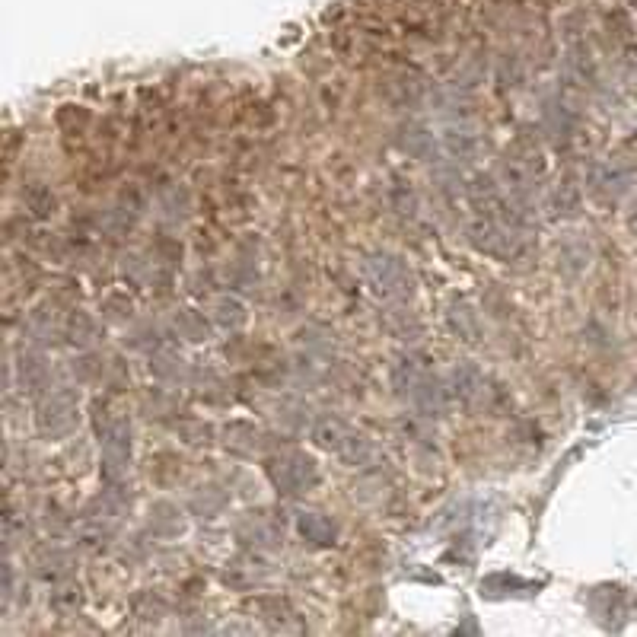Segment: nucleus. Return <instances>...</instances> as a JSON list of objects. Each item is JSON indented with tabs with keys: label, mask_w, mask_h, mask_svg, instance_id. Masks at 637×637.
Here are the masks:
<instances>
[{
	"label": "nucleus",
	"mask_w": 637,
	"mask_h": 637,
	"mask_svg": "<svg viewBox=\"0 0 637 637\" xmlns=\"http://www.w3.org/2000/svg\"><path fill=\"white\" fill-rule=\"evenodd\" d=\"M364 281L373 290V297L386 303H402L415 294V274L392 252H370L364 258Z\"/></svg>",
	"instance_id": "nucleus-1"
},
{
	"label": "nucleus",
	"mask_w": 637,
	"mask_h": 637,
	"mask_svg": "<svg viewBox=\"0 0 637 637\" xmlns=\"http://www.w3.org/2000/svg\"><path fill=\"white\" fill-rule=\"evenodd\" d=\"M309 437L325 453H335L344 466H364L370 459V443L344 424L338 415H319L313 421V430H309Z\"/></svg>",
	"instance_id": "nucleus-2"
},
{
	"label": "nucleus",
	"mask_w": 637,
	"mask_h": 637,
	"mask_svg": "<svg viewBox=\"0 0 637 637\" xmlns=\"http://www.w3.org/2000/svg\"><path fill=\"white\" fill-rule=\"evenodd\" d=\"M637 179V169L622 160V157H609V160H596L590 163L587 176H583V188L599 201V204H618Z\"/></svg>",
	"instance_id": "nucleus-3"
},
{
	"label": "nucleus",
	"mask_w": 637,
	"mask_h": 637,
	"mask_svg": "<svg viewBox=\"0 0 637 637\" xmlns=\"http://www.w3.org/2000/svg\"><path fill=\"white\" fill-rule=\"evenodd\" d=\"M268 475L274 481V488L287 497H300L309 488H316L319 481V466L316 459L303 450H284L268 462Z\"/></svg>",
	"instance_id": "nucleus-4"
},
{
	"label": "nucleus",
	"mask_w": 637,
	"mask_h": 637,
	"mask_svg": "<svg viewBox=\"0 0 637 637\" xmlns=\"http://www.w3.org/2000/svg\"><path fill=\"white\" fill-rule=\"evenodd\" d=\"M80 424V408L77 395L71 389L48 392L36 408V430L45 440H64L67 434H74Z\"/></svg>",
	"instance_id": "nucleus-5"
},
{
	"label": "nucleus",
	"mask_w": 637,
	"mask_h": 637,
	"mask_svg": "<svg viewBox=\"0 0 637 637\" xmlns=\"http://www.w3.org/2000/svg\"><path fill=\"white\" fill-rule=\"evenodd\" d=\"M466 236H469V243L485 255H494V258L520 255V230L497 217H488V214L475 217L466 227Z\"/></svg>",
	"instance_id": "nucleus-6"
},
{
	"label": "nucleus",
	"mask_w": 637,
	"mask_h": 637,
	"mask_svg": "<svg viewBox=\"0 0 637 637\" xmlns=\"http://www.w3.org/2000/svg\"><path fill=\"white\" fill-rule=\"evenodd\" d=\"M99 440H102V475H106V481L125 478L131 459V424L125 418H115L99 434Z\"/></svg>",
	"instance_id": "nucleus-7"
},
{
	"label": "nucleus",
	"mask_w": 637,
	"mask_h": 637,
	"mask_svg": "<svg viewBox=\"0 0 637 637\" xmlns=\"http://www.w3.org/2000/svg\"><path fill=\"white\" fill-rule=\"evenodd\" d=\"M395 147L415 160H437L443 144L424 122H402L399 131H395Z\"/></svg>",
	"instance_id": "nucleus-8"
},
{
	"label": "nucleus",
	"mask_w": 637,
	"mask_h": 637,
	"mask_svg": "<svg viewBox=\"0 0 637 637\" xmlns=\"http://www.w3.org/2000/svg\"><path fill=\"white\" fill-rule=\"evenodd\" d=\"M542 115H545V131L552 134L555 144H571L574 141L577 125H580V115H577V109L564 96H552V99H548Z\"/></svg>",
	"instance_id": "nucleus-9"
},
{
	"label": "nucleus",
	"mask_w": 637,
	"mask_h": 637,
	"mask_svg": "<svg viewBox=\"0 0 637 637\" xmlns=\"http://www.w3.org/2000/svg\"><path fill=\"white\" fill-rule=\"evenodd\" d=\"M408 399L415 402V408L424 418H440L446 411V386L437 380L434 373H418L415 383H411Z\"/></svg>",
	"instance_id": "nucleus-10"
},
{
	"label": "nucleus",
	"mask_w": 637,
	"mask_h": 637,
	"mask_svg": "<svg viewBox=\"0 0 637 637\" xmlns=\"http://www.w3.org/2000/svg\"><path fill=\"white\" fill-rule=\"evenodd\" d=\"M564 67L567 74H571L577 83H596V55H593V45L583 39V36H571L567 39V48H564Z\"/></svg>",
	"instance_id": "nucleus-11"
},
{
	"label": "nucleus",
	"mask_w": 637,
	"mask_h": 637,
	"mask_svg": "<svg viewBox=\"0 0 637 637\" xmlns=\"http://www.w3.org/2000/svg\"><path fill=\"white\" fill-rule=\"evenodd\" d=\"M545 208H548V217H552V220H571V217H577L580 208H583V188H580V182L574 176H564L552 188V195H548Z\"/></svg>",
	"instance_id": "nucleus-12"
},
{
	"label": "nucleus",
	"mask_w": 637,
	"mask_h": 637,
	"mask_svg": "<svg viewBox=\"0 0 637 637\" xmlns=\"http://www.w3.org/2000/svg\"><path fill=\"white\" fill-rule=\"evenodd\" d=\"M590 258H593V249H590V239L587 236L571 233V236L561 239V246H558V265H561V271L567 274V278H580V274L590 268Z\"/></svg>",
	"instance_id": "nucleus-13"
},
{
	"label": "nucleus",
	"mask_w": 637,
	"mask_h": 637,
	"mask_svg": "<svg viewBox=\"0 0 637 637\" xmlns=\"http://www.w3.org/2000/svg\"><path fill=\"white\" fill-rule=\"evenodd\" d=\"M443 150L453 163H472L481 153V137L469 125H450L443 134Z\"/></svg>",
	"instance_id": "nucleus-14"
},
{
	"label": "nucleus",
	"mask_w": 637,
	"mask_h": 637,
	"mask_svg": "<svg viewBox=\"0 0 637 637\" xmlns=\"http://www.w3.org/2000/svg\"><path fill=\"white\" fill-rule=\"evenodd\" d=\"M67 341L74 344V348L90 351L102 341V329L93 313H86V309H74L71 316H67Z\"/></svg>",
	"instance_id": "nucleus-15"
},
{
	"label": "nucleus",
	"mask_w": 637,
	"mask_h": 637,
	"mask_svg": "<svg viewBox=\"0 0 637 637\" xmlns=\"http://www.w3.org/2000/svg\"><path fill=\"white\" fill-rule=\"evenodd\" d=\"M297 529H300V536H303L306 542H313V545H332V542L338 539V526H335V520H329V516L319 513V510L300 513Z\"/></svg>",
	"instance_id": "nucleus-16"
},
{
	"label": "nucleus",
	"mask_w": 637,
	"mask_h": 637,
	"mask_svg": "<svg viewBox=\"0 0 637 637\" xmlns=\"http://www.w3.org/2000/svg\"><path fill=\"white\" fill-rule=\"evenodd\" d=\"M481 383L485 380H481L475 364H459L450 373V395H456L462 405H475L481 395Z\"/></svg>",
	"instance_id": "nucleus-17"
},
{
	"label": "nucleus",
	"mask_w": 637,
	"mask_h": 637,
	"mask_svg": "<svg viewBox=\"0 0 637 637\" xmlns=\"http://www.w3.org/2000/svg\"><path fill=\"white\" fill-rule=\"evenodd\" d=\"M147 526H150L153 536L176 539V536H182V532H185V516H182L179 507H172V504H153Z\"/></svg>",
	"instance_id": "nucleus-18"
},
{
	"label": "nucleus",
	"mask_w": 637,
	"mask_h": 637,
	"mask_svg": "<svg viewBox=\"0 0 637 637\" xmlns=\"http://www.w3.org/2000/svg\"><path fill=\"white\" fill-rule=\"evenodd\" d=\"M16 370H20V389L39 392L48 383V360L39 351H23L16 360Z\"/></svg>",
	"instance_id": "nucleus-19"
},
{
	"label": "nucleus",
	"mask_w": 637,
	"mask_h": 637,
	"mask_svg": "<svg viewBox=\"0 0 637 637\" xmlns=\"http://www.w3.org/2000/svg\"><path fill=\"white\" fill-rule=\"evenodd\" d=\"M147 364H150V373L157 376L160 383H182V376H185V360L172 348L153 351Z\"/></svg>",
	"instance_id": "nucleus-20"
},
{
	"label": "nucleus",
	"mask_w": 637,
	"mask_h": 637,
	"mask_svg": "<svg viewBox=\"0 0 637 637\" xmlns=\"http://www.w3.org/2000/svg\"><path fill=\"white\" fill-rule=\"evenodd\" d=\"M172 325H176V332L185 341H208L211 338V322H208V316H201V309H195V306H182L176 313V319H172Z\"/></svg>",
	"instance_id": "nucleus-21"
},
{
	"label": "nucleus",
	"mask_w": 637,
	"mask_h": 637,
	"mask_svg": "<svg viewBox=\"0 0 637 637\" xmlns=\"http://www.w3.org/2000/svg\"><path fill=\"white\" fill-rule=\"evenodd\" d=\"M446 322H450V329L462 338V341H469V344H478L481 341V325H478V316H475V309L469 303H453L450 306V313H446Z\"/></svg>",
	"instance_id": "nucleus-22"
},
{
	"label": "nucleus",
	"mask_w": 637,
	"mask_h": 637,
	"mask_svg": "<svg viewBox=\"0 0 637 637\" xmlns=\"http://www.w3.org/2000/svg\"><path fill=\"white\" fill-rule=\"evenodd\" d=\"M223 446L236 456H249L258 446V427H252L249 421H230L223 427Z\"/></svg>",
	"instance_id": "nucleus-23"
},
{
	"label": "nucleus",
	"mask_w": 637,
	"mask_h": 637,
	"mask_svg": "<svg viewBox=\"0 0 637 637\" xmlns=\"http://www.w3.org/2000/svg\"><path fill=\"white\" fill-rule=\"evenodd\" d=\"M23 201H26V208L36 214V217H51L58 211V198L55 192L45 185V182H29L23 188Z\"/></svg>",
	"instance_id": "nucleus-24"
},
{
	"label": "nucleus",
	"mask_w": 637,
	"mask_h": 637,
	"mask_svg": "<svg viewBox=\"0 0 637 637\" xmlns=\"http://www.w3.org/2000/svg\"><path fill=\"white\" fill-rule=\"evenodd\" d=\"M249 313H246V306L239 303L236 297H220L214 303V322L220 325V329H227V332H239L246 325Z\"/></svg>",
	"instance_id": "nucleus-25"
},
{
	"label": "nucleus",
	"mask_w": 637,
	"mask_h": 637,
	"mask_svg": "<svg viewBox=\"0 0 637 637\" xmlns=\"http://www.w3.org/2000/svg\"><path fill=\"white\" fill-rule=\"evenodd\" d=\"M51 606H55V612L58 615H74V612H80V606H83V593H80V587L77 583H58L55 590H51Z\"/></svg>",
	"instance_id": "nucleus-26"
},
{
	"label": "nucleus",
	"mask_w": 637,
	"mask_h": 637,
	"mask_svg": "<svg viewBox=\"0 0 637 637\" xmlns=\"http://www.w3.org/2000/svg\"><path fill=\"white\" fill-rule=\"evenodd\" d=\"M392 204H395V211H399L402 217H415L418 214V195L405 179L392 182Z\"/></svg>",
	"instance_id": "nucleus-27"
},
{
	"label": "nucleus",
	"mask_w": 637,
	"mask_h": 637,
	"mask_svg": "<svg viewBox=\"0 0 637 637\" xmlns=\"http://www.w3.org/2000/svg\"><path fill=\"white\" fill-rule=\"evenodd\" d=\"M67 558L64 552H51V555H45L42 558V564H39V574L45 577V580H58V577H67V571H71V567H67Z\"/></svg>",
	"instance_id": "nucleus-28"
},
{
	"label": "nucleus",
	"mask_w": 637,
	"mask_h": 637,
	"mask_svg": "<svg viewBox=\"0 0 637 637\" xmlns=\"http://www.w3.org/2000/svg\"><path fill=\"white\" fill-rule=\"evenodd\" d=\"M102 313H106L109 319L125 322V319H131V300L125 294H109L106 300H102Z\"/></svg>",
	"instance_id": "nucleus-29"
},
{
	"label": "nucleus",
	"mask_w": 637,
	"mask_h": 637,
	"mask_svg": "<svg viewBox=\"0 0 637 637\" xmlns=\"http://www.w3.org/2000/svg\"><path fill=\"white\" fill-rule=\"evenodd\" d=\"M122 274H125L128 281H134V284H144V281L150 278L147 258H141V255H128L125 262H122Z\"/></svg>",
	"instance_id": "nucleus-30"
},
{
	"label": "nucleus",
	"mask_w": 637,
	"mask_h": 637,
	"mask_svg": "<svg viewBox=\"0 0 637 637\" xmlns=\"http://www.w3.org/2000/svg\"><path fill=\"white\" fill-rule=\"evenodd\" d=\"M223 504V494H214L211 488H204L201 494H195V507L204 513V516H214Z\"/></svg>",
	"instance_id": "nucleus-31"
},
{
	"label": "nucleus",
	"mask_w": 637,
	"mask_h": 637,
	"mask_svg": "<svg viewBox=\"0 0 637 637\" xmlns=\"http://www.w3.org/2000/svg\"><path fill=\"white\" fill-rule=\"evenodd\" d=\"M622 58H625V64H628V71L637 74V32H634V29L622 36Z\"/></svg>",
	"instance_id": "nucleus-32"
},
{
	"label": "nucleus",
	"mask_w": 637,
	"mask_h": 637,
	"mask_svg": "<svg viewBox=\"0 0 637 637\" xmlns=\"http://www.w3.org/2000/svg\"><path fill=\"white\" fill-rule=\"evenodd\" d=\"M628 230L637 236V198L631 201V208H628Z\"/></svg>",
	"instance_id": "nucleus-33"
}]
</instances>
